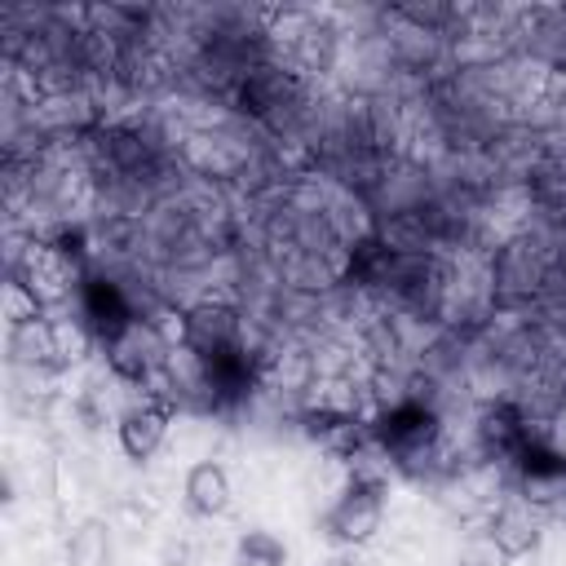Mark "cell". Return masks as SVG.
<instances>
[{
	"mask_svg": "<svg viewBox=\"0 0 566 566\" xmlns=\"http://www.w3.org/2000/svg\"><path fill=\"white\" fill-rule=\"evenodd\" d=\"M332 566H345V562H332Z\"/></svg>",
	"mask_w": 566,
	"mask_h": 566,
	"instance_id": "4fadbf2b",
	"label": "cell"
},
{
	"mask_svg": "<svg viewBox=\"0 0 566 566\" xmlns=\"http://www.w3.org/2000/svg\"><path fill=\"white\" fill-rule=\"evenodd\" d=\"M504 557L495 553V544L491 539H478V544H469L460 557H455V566H500Z\"/></svg>",
	"mask_w": 566,
	"mask_h": 566,
	"instance_id": "7c38bea8",
	"label": "cell"
},
{
	"mask_svg": "<svg viewBox=\"0 0 566 566\" xmlns=\"http://www.w3.org/2000/svg\"><path fill=\"white\" fill-rule=\"evenodd\" d=\"M385 522V500H380V486L376 482H354L323 517V531L327 539L336 544H349V548H363L371 544V535L380 531Z\"/></svg>",
	"mask_w": 566,
	"mask_h": 566,
	"instance_id": "6da1fadb",
	"label": "cell"
},
{
	"mask_svg": "<svg viewBox=\"0 0 566 566\" xmlns=\"http://www.w3.org/2000/svg\"><path fill=\"white\" fill-rule=\"evenodd\" d=\"M164 433H168V411L155 402H142L119 416V447L128 460H150L159 451Z\"/></svg>",
	"mask_w": 566,
	"mask_h": 566,
	"instance_id": "5b68a950",
	"label": "cell"
},
{
	"mask_svg": "<svg viewBox=\"0 0 566 566\" xmlns=\"http://www.w3.org/2000/svg\"><path fill=\"white\" fill-rule=\"evenodd\" d=\"M234 566H287V548L270 531H243L234 544Z\"/></svg>",
	"mask_w": 566,
	"mask_h": 566,
	"instance_id": "9c48e42d",
	"label": "cell"
},
{
	"mask_svg": "<svg viewBox=\"0 0 566 566\" xmlns=\"http://www.w3.org/2000/svg\"><path fill=\"white\" fill-rule=\"evenodd\" d=\"M66 557H71V566H106L111 562V526L102 517L80 522L66 539Z\"/></svg>",
	"mask_w": 566,
	"mask_h": 566,
	"instance_id": "ba28073f",
	"label": "cell"
},
{
	"mask_svg": "<svg viewBox=\"0 0 566 566\" xmlns=\"http://www.w3.org/2000/svg\"><path fill=\"white\" fill-rule=\"evenodd\" d=\"M486 539L495 544V553L504 557V562H517V557H526V553H535L539 548V539H544V531H539V517L526 509V504H504L495 517H491V526H486Z\"/></svg>",
	"mask_w": 566,
	"mask_h": 566,
	"instance_id": "277c9868",
	"label": "cell"
},
{
	"mask_svg": "<svg viewBox=\"0 0 566 566\" xmlns=\"http://www.w3.org/2000/svg\"><path fill=\"white\" fill-rule=\"evenodd\" d=\"M53 354L57 363H80L88 354V332L80 318H53Z\"/></svg>",
	"mask_w": 566,
	"mask_h": 566,
	"instance_id": "30bf717a",
	"label": "cell"
},
{
	"mask_svg": "<svg viewBox=\"0 0 566 566\" xmlns=\"http://www.w3.org/2000/svg\"><path fill=\"white\" fill-rule=\"evenodd\" d=\"M13 279H18L40 305H57V301L71 292L75 270H71V261H66L62 248H53V243H27V252L13 261Z\"/></svg>",
	"mask_w": 566,
	"mask_h": 566,
	"instance_id": "7a4b0ae2",
	"label": "cell"
},
{
	"mask_svg": "<svg viewBox=\"0 0 566 566\" xmlns=\"http://www.w3.org/2000/svg\"><path fill=\"white\" fill-rule=\"evenodd\" d=\"M4 318H9V327L40 318V301H35L18 279H9V287H4Z\"/></svg>",
	"mask_w": 566,
	"mask_h": 566,
	"instance_id": "8fae6325",
	"label": "cell"
},
{
	"mask_svg": "<svg viewBox=\"0 0 566 566\" xmlns=\"http://www.w3.org/2000/svg\"><path fill=\"white\" fill-rule=\"evenodd\" d=\"M195 358H221L239 345V318L226 305H195L186 314V340H181Z\"/></svg>",
	"mask_w": 566,
	"mask_h": 566,
	"instance_id": "3957f363",
	"label": "cell"
},
{
	"mask_svg": "<svg viewBox=\"0 0 566 566\" xmlns=\"http://www.w3.org/2000/svg\"><path fill=\"white\" fill-rule=\"evenodd\" d=\"M230 478L221 464L212 460H199L186 469V504L199 513V517H226L230 513Z\"/></svg>",
	"mask_w": 566,
	"mask_h": 566,
	"instance_id": "8992f818",
	"label": "cell"
},
{
	"mask_svg": "<svg viewBox=\"0 0 566 566\" xmlns=\"http://www.w3.org/2000/svg\"><path fill=\"white\" fill-rule=\"evenodd\" d=\"M9 354H13V363H27V367L57 363V354H53V323L31 318V323L9 327Z\"/></svg>",
	"mask_w": 566,
	"mask_h": 566,
	"instance_id": "52a82bcc",
	"label": "cell"
}]
</instances>
